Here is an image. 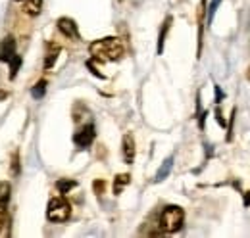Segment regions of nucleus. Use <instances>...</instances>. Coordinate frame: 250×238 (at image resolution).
<instances>
[{"label": "nucleus", "mask_w": 250, "mask_h": 238, "mask_svg": "<svg viewBox=\"0 0 250 238\" xmlns=\"http://www.w3.org/2000/svg\"><path fill=\"white\" fill-rule=\"evenodd\" d=\"M122 152H124V161L127 165L133 163L135 159V140H133V135H125L124 137V142H122Z\"/></svg>", "instance_id": "6"}, {"label": "nucleus", "mask_w": 250, "mask_h": 238, "mask_svg": "<svg viewBox=\"0 0 250 238\" xmlns=\"http://www.w3.org/2000/svg\"><path fill=\"white\" fill-rule=\"evenodd\" d=\"M204 10H206V0L200 2V8H198V50L196 54L200 56V50H202V23H204Z\"/></svg>", "instance_id": "9"}, {"label": "nucleus", "mask_w": 250, "mask_h": 238, "mask_svg": "<svg viewBox=\"0 0 250 238\" xmlns=\"http://www.w3.org/2000/svg\"><path fill=\"white\" fill-rule=\"evenodd\" d=\"M247 79L250 81V67H249V71H247Z\"/></svg>", "instance_id": "23"}, {"label": "nucleus", "mask_w": 250, "mask_h": 238, "mask_svg": "<svg viewBox=\"0 0 250 238\" xmlns=\"http://www.w3.org/2000/svg\"><path fill=\"white\" fill-rule=\"evenodd\" d=\"M131 182V177L124 173V175H118L116 180H114V194H122V190H124L125 186Z\"/></svg>", "instance_id": "12"}, {"label": "nucleus", "mask_w": 250, "mask_h": 238, "mask_svg": "<svg viewBox=\"0 0 250 238\" xmlns=\"http://www.w3.org/2000/svg\"><path fill=\"white\" fill-rule=\"evenodd\" d=\"M8 219V204H0V229L6 225Z\"/></svg>", "instance_id": "18"}, {"label": "nucleus", "mask_w": 250, "mask_h": 238, "mask_svg": "<svg viewBox=\"0 0 250 238\" xmlns=\"http://www.w3.org/2000/svg\"><path fill=\"white\" fill-rule=\"evenodd\" d=\"M10 192H12V186L10 182H0V204H8L10 202Z\"/></svg>", "instance_id": "15"}, {"label": "nucleus", "mask_w": 250, "mask_h": 238, "mask_svg": "<svg viewBox=\"0 0 250 238\" xmlns=\"http://www.w3.org/2000/svg\"><path fill=\"white\" fill-rule=\"evenodd\" d=\"M89 52L96 61H116L124 56V42L118 37L98 39L89 46Z\"/></svg>", "instance_id": "1"}, {"label": "nucleus", "mask_w": 250, "mask_h": 238, "mask_svg": "<svg viewBox=\"0 0 250 238\" xmlns=\"http://www.w3.org/2000/svg\"><path fill=\"white\" fill-rule=\"evenodd\" d=\"M219 2L221 0H212V4H210V14H208V21H212V18H214V14H216V10H218V6H219Z\"/></svg>", "instance_id": "19"}, {"label": "nucleus", "mask_w": 250, "mask_h": 238, "mask_svg": "<svg viewBox=\"0 0 250 238\" xmlns=\"http://www.w3.org/2000/svg\"><path fill=\"white\" fill-rule=\"evenodd\" d=\"M58 29H60L62 35L69 37V39H79L77 25H75V21L69 20V18H60V20H58Z\"/></svg>", "instance_id": "5"}, {"label": "nucleus", "mask_w": 250, "mask_h": 238, "mask_svg": "<svg viewBox=\"0 0 250 238\" xmlns=\"http://www.w3.org/2000/svg\"><path fill=\"white\" fill-rule=\"evenodd\" d=\"M0 98H6V92H0Z\"/></svg>", "instance_id": "24"}, {"label": "nucleus", "mask_w": 250, "mask_h": 238, "mask_svg": "<svg viewBox=\"0 0 250 238\" xmlns=\"http://www.w3.org/2000/svg\"><path fill=\"white\" fill-rule=\"evenodd\" d=\"M18 2H23V0H18Z\"/></svg>", "instance_id": "25"}, {"label": "nucleus", "mask_w": 250, "mask_h": 238, "mask_svg": "<svg viewBox=\"0 0 250 238\" xmlns=\"http://www.w3.org/2000/svg\"><path fill=\"white\" fill-rule=\"evenodd\" d=\"M221 98H223V92L219 87H216V102H221Z\"/></svg>", "instance_id": "22"}, {"label": "nucleus", "mask_w": 250, "mask_h": 238, "mask_svg": "<svg viewBox=\"0 0 250 238\" xmlns=\"http://www.w3.org/2000/svg\"><path fill=\"white\" fill-rule=\"evenodd\" d=\"M169 23H171V18H167L166 21H164V27L160 31V39H158V54H162V50H164V42H166V33L169 31Z\"/></svg>", "instance_id": "14"}, {"label": "nucleus", "mask_w": 250, "mask_h": 238, "mask_svg": "<svg viewBox=\"0 0 250 238\" xmlns=\"http://www.w3.org/2000/svg\"><path fill=\"white\" fill-rule=\"evenodd\" d=\"M94 140V125H85L79 133H75L73 135V142H75V146H79V148H87V146H91Z\"/></svg>", "instance_id": "4"}, {"label": "nucleus", "mask_w": 250, "mask_h": 238, "mask_svg": "<svg viewBox=\"0 0 250 238\" xmlns=\"http://www.w3.org/2000/svg\"><path fill=\"white\" fill-rule=\"evenodd\" d=\"M44 90H46V81H39L31 90L33 98H42L44 96Z\"/></svg>", "instance_id": "16"}, {"label": "nucleus", "mask_w": 250, "mask_h": 238, "mask_svg": "<svg viewBox=\"0 0 250 238\" xmlns=\"http://www.w3.org/2000/svg\"><path fill=\"white\" fill-rule=\"evenodd\" d=\"M171 167H173V158H167L164 163H162V167L158 169V173H156V182H162L164 178H167V175L171 173Z\"/></svg>", "instance_id": "10"}, {"label": "nucleus", "mask_w": 250, "mask_h": 238, "mask_svg": "<svg viewBox=\"0 0 250 238\" xmlns=\"http://www.w3.org/2000/svg\"><path fill=\"white\" fill-rule=\"evenodd\" d=\"M10 63H12V73H10V77L14 79V77H16V73H18V67H20V63H21V58L16 54L14 58L10 60Z\"/></svg>", "instance_id": "17"}, {"label": "nucleus", "mask_w": 250, "mask_h": 238, "mask_svg": "<svg viewBox=\"0 0 250 238\" xmlns=\"http://www.w3.org/2000/svg\"><path fill=\"white\" fill-rule=\"evenodd\" d=\"M94 190H96V194H102V190H104V182H102V180H96V182H94Z\"/></svg>", "instance_id": "20"}, {"label": "nucleus", "mask_w": 250, "mask_h": 238, "mask_svg": "<svg viewBox=\"0 0 250 238\" xmlns=\"http://www.w3.org/2000/svg\"><path fill=\"white\" fill-rule=\"evenodd\" d=\"M77 186V182L75 180H69V178H60L58 182H56V188L60 190V194H67L71 188H75Z\"/></svg>", "instance_id": "13"}, {"label": "nucleus", "mask_w": 250, "mask_h": 238, "mask_svg": "<svg viewBox=\"0 0 250 238\" xmlns=\"http://www.w3.org/2000/svg\"><path fill=\"white\" fill-rule=\"evenodd\" d=\"M69 215H71V206H69V202L63 196H56V198H52L48 202V208H46L48 221H52V223H63V221L69 219Z\"/></svg>", "instance_id": "3"}, {"label": "nucleus", "mask_w": 250, "mask_h": 238, "mask_svg": "<svg viewBox=\"0 0 250 238\" xmlns=\"http://www.w3.org/2000/svg\"><path fill=\"white\" fill-rule=\"evenodd\" d=\"M58 52H60L58 44H48V52H46V60H44V67L46 69H50L54 65V61L58 58Z\"/></svg>", "instance_id": "11"}, {"label": "nucleus", "mask_w": 250, "mask_h": 238, "mask_svg": "<svg viewBox=\"0 0 250 238\" xmlns=\"http://www.w3.org/2000/svg\"><path fill=\"white\" fill-rule=\"evenodd\" d=\"M41 8H42V0H23V12L31 18L41 14Z\"/></svg>", "instance_id": "8"}, {"label": "nucleus", "mask_w": 250, "mask_h": 238, "mask_svg": "<svg viewBox=\"0 0 250 238\" xmlns=\"http://www.w3.org/2000/svg\"><path fill=\"white\" fill-rule=\"evenodd\" d=\"M216 118H218V123H219V125H221V127H225V119L221 118V112H219V110L216 112Z\"/></svg>", "instance_id": "21"}, {"label": "nucleus", "mask_w": 250, "mask_h": 238, "mask_svg": "<svg viewBox=\"0 0 250 238\" xmlns=\"http://www.w3.org/2000/svg\"><path fill=\"white\" fill-rule=\"evenodd\" d=\"M183 221H185L183 209L179 206H167L160 215V229L164 233H177L183 227Z\"/></svg>", "instance_id": "2"}, {"label": "nucleus", "mask_w": 250, "mask_h": 238, "mask_svg": "<svg viewBox=\"0 0 250 238\" xmlns=\"http://www.w3.org/2000/svg\"><path fill=\"white\" fill-rule=\"evenodd\" d=\"M16 56V42L12 37H6L0 44V61H10Z\"/></svg>", "instance_id": "7"}]
</instances>
